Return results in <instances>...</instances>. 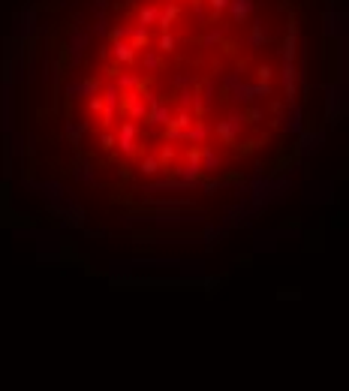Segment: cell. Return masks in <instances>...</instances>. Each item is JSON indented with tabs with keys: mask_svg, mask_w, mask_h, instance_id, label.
<instances>
[{
	"mask_svg": "<svg viewBox=\"0 0 349 391\" xmlns=\"http://www.w3.org/2000/svg\"><path fill=\"white\" fill-rule=\"evenodd\" d=\"M112 51H115V58H118L121 64H136V48H132L129 42H115Z\"/></svg>",
	"mask_w": 349,
	"mask_h": 391,
	"instance_id": "6da1fadb",
	"label": "cell"
},
{
	"mask_svg": "<svg viewBox=\"0 0 349 391\" xmlns=\"http://www.w3.org/2000/svg\"><path fill=\"white\" fill-rule=\"evenodd\" d=\"M129 45L139 51V48H148L151 45V36H148V27H136V31H129Z\"/></svg>",
	"mask_w": 349,
	"mask_h": 391,
	"instance_id": "7a4b0ae2",
	"label": "cell"
},
{
	"mask_svg": "<svg viewBox=\"0 0 349 391\" xmlns=\"http://www.w3.org/2000/svg\"><path fill=\"white\" fill-rule=\"evenodd\" d=\"M159 18V6H145L139 12V27H148V24H157Z\"/></svg>",
	"mask_w": 349,
	"mask_h": 391,
	"instance_id": "3957f363",
	"label": "cell"
},
{
	"mask_svg": "<svg viewBox=\"0 0 349 391\" xmlns=\"http://www.w3.org/2000/svg\"><path fill=\"white\" fill-rule=\"evenodd\" d=\"M250 6H253L250 0H232V3H229V9H232V18H238V21H241V18L250 12Z\"/></svg>",
	"mask_w": 349,
	"mask_h": 391,
	"instance_id": "277c9868",
	"label": "cell"
},
{
	"mask_svg": "<svg viewBox=\"0 0 349 391\" xmlns=\"http://www.w3.org/2000/svg\"><path fill=\"white\" fill-rule=\"evenodd\" d=\"M159 51H175V36H172V33L169 31H163V36H159Z\"/></svg>",
	"mask_w": 349,
	"mask_h": 391,
	"instance_id": "5b68a950",
	"label": "cell"
},
{
	"mask_svg": "<svg viewBox=\"0 0 349 391\" xmlns=\"http://www.w3.org/2000/svg\"><path fill=\"white\" fill-rule=\"evenodd\" d=\"M265 39H268V36H265V31H262V27H253V36H250V42H253V45H262Z\"/></svg>",
	"mask_w": 349,
	"mask_h": 391,
	"instance_id": "8992f818",
	"label": "cell"
},
{
	"mask_svg": "<svg viewBox=\"0 0 349 391\" xmlns=\"http://www.w3.org/2000/svg\"><path fill=\"white\" fill-rule=\"evenodd\" d=\"M208 6H211L214 12H220V9H226V6H229V0H208Z\"/></svg>",
	"mask_w": 349,
	"mask_h": 391,
	"instance_id": "52a82bcc",
	"label": "cell"
},
{
	"mask_svg": "<svg viewBox=\"0 0 349 391\" xmlns=\"http://www.w3.org/2000/svg\"><path fill=\"white\" fill-rule=\"evenodd\" d=\"M271 78V69L268 66H259V81H268Z\"/></svg>",
	"mask_w": 349,
	"mask_h": 391,
	"instance_id": "ba28073f",
	"label": "cell"
}]
</instances>
